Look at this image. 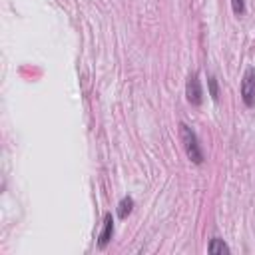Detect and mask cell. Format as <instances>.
Wrapping results in <instances>:
<instances>
[{"instance_id": "6da1fadb", "label": "cell", "mask_w": 255, "mask_h": 255, "mask_svg": "<svg viewBox=\"0 0 255 255\" xmlns=\"http://www.w3.org/2000/svg\"><path fill=\"white\" fill-rule=\"evenodd\" d=\"M179 137H181V143H183V149L187 153V157L193 161V163H201L203 161V149L199 145V139L195 135V131L187 126V124H179Z\"/></svg>"}, {"instance_id": "7a4b0ae2", "label": "cell", "mask_w": 255, "mask_h": 255, "mask_svg": "<svg viewBox=\"0 0 255 255\" xmlns=\"http://www.w3.org/2000/svg\"><path fill=\"white\" fill-rule=\"evenodd\" d=\"M241 98L247 108L255 106V70L253 68L245 70V76L241 80Z\"/></svg>"}, {"instance_id": "3957f363", "label": "cell", "mask_w": 255, "mask_h": 255, "mask_svg": "<svg viewBox=\"0 0 255 255\" xmlns=\"http://www.w3.org/2000/svg\"><path fill=\"white\" fill-rule=\"evenodd\" d=\"M185 96H187V102H189L191 106H201V102H203V90H201V82H199L197 74H191V76L187 78Z\"/></svg>"}, {"instance_id": "277c9868", "label": "cell", "mask_w": 255, "mask_h": 255, "mask_svg": "<svg viewBox=\"0 0 255 255\" xmlns=\"http://www.w3.org/2000/svg\"><path fill=\"white\" fill-rule=\"evenodd\" d=\"M112 235H114V217H112V213H106L104 215V227H102L100 237H98V245L100 247H106L110 243Z\"/></svg>"}, {"instance_id": "5b68a950", "label": "cell", "mask_w": 255, "mask_h": 255, "mask_svg": "<svg viewBox=\"0 0 255 255\" xmlns=\"http://www.w3.org/2000/svg\"><path fill=\"white\" fill-rule=\"evenodd\" d=\"M207 251H209L211 255H223V253H229V247L223 243V239L215 237V239H211V243L207 245Z\"/></svg>"}, {"instance_id": "8992f818", "label": "cell", "mask_w": 255, "mask_h": 255, "mask_svg": "<svg viewBox=\"0 0 255 255\" xmlns=\"http://www.w3.org/2000/svg\"><path fill=\"white\" fill-rule=\"evenodd\" d=\"M131 209H133V199L126 195V197L120 201V205H118V215H120L122 219H126V217L131 213Z\"/></svg>"}, {"instance_id": "52a82bcc", "label": "cell", "mask_w": 255, "mask_h": 255, "mask_svg": "<svg viewBox=\"0 0 255 255\" xmlns=\"http://www.w3.org/2000/svg\"><path fill=\"white\" fill-rule=\"evenodd\" d=\"M207 86H209V96L213 98V102H217L219 100V88H217V80L213 76L207 78Z\"/></svg>"}, {"instance_id": "ba28073f", "label": "cell", "mask_w": 255, "mask_h": 255, "mask_svg": "<svg viewBox=\"0 0 255 255\" xmlns=\"http://www.w3.org/2000/svg\"><path fill=\"white\" fill-rule=\"evenodd\" d=\"M231 8L237 16H241L245 12V0H231Z\"/></svg>"}]
</instances>
